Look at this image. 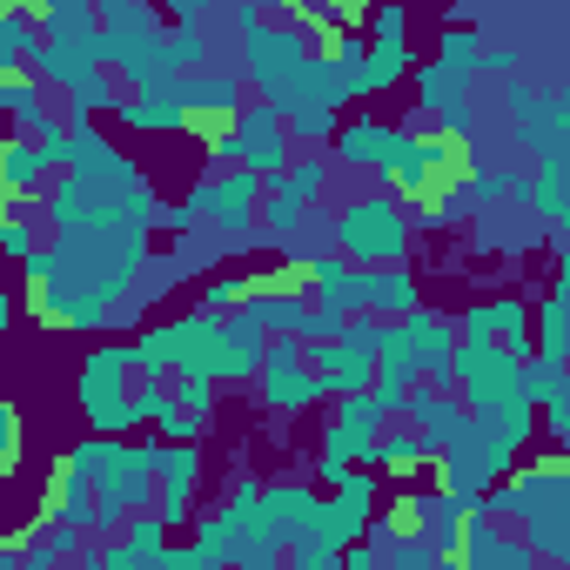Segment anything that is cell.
<instances>
[{"label": "cell", "instance_id": "1", "mask_svg": "<svg viewBox=\"0 0 570 570\" xmlns=\"http://www.w3.org/2000/svg\"><path fill=\"white\" fill-rule=\"evenodd\" d=\"M490 523H510L517 543H530L537 563L570 570V456H543L517 470L490 503H476Z\"/></svg>", "mask_w": 570, "mask_h": 570}, {"label": "cell", "instance_id": "2", "mask_svg": "<svg viewBox=\"0 0 570 570\" xmlns=\"http://www.w3.org/2000/svg\"><path fill=\"white\" fill-rule=\"evenodd\" d=\"M383 181H390V195L403 208H416L423 222H436L450 208V195L470 181V148L456 135H436V128L430 135H403L396 155H390V168H383Z\"/></svg>", "mask_w": 570, "mask_h": 570}, {"label": "cell", "instance_id": "3", "mask_svg": "<svg viewBox=\"0 0 570 570\" xmlns=\"http://www.w3.org/2000/svg\"><path fill=\"white\" fill-rule=\"evenodd\" d=\"M336 255H343L350 268H363V275L403 268V255H410V215H403V202H396V195H363V202H350V208L336 215Z\"/></svg>", "mask_w": 570, "mask_h": 570}, {"label": "cell", "instance_id": "4", "mask_svg": "<svg viewBox=\"0 0 570 570\" xmlns=\"http://www.w3.org/2000/svg\"><path fill=\"white\" fill-rule=\"evenodd\" d=\"M135 396H141V356L135 343L121 350H95L81 363V416L95 423V436H121L135 430Z\"/></svg>", "mask_w": 570, "mask_h": 570}, {"label": "cell", "instance_id": "5", "mask_svg": "<svg viewBox=\"0 0 570 570\" xmlns=\"http://www.w3.org/2000/svg\"><path fill=\"white\" fill-rule=\"evenodd\" d=\"M510 456H517V443L503 436V423L470 416V430L436 456V490H450V497H463V503H483V490L503 483Z\"/></svg>", "mask_w": 570, "mask_h": 570}, {"label": "cell", "instance_id": "6", "mask_svg": "<svg viewBox=\"0 0 570 570\" xmlns=\"http://www.w3.org/2000/svg\"><path fill=\"white\" fill-rule=\"evenodd\" d=\"M215 161L222 168H242V175H255V181H282L296 168V141H289V121H282L275 108H262V101H248L242 108V121H235V135H222L215 141Z\"/></svg>", "mask_w": 570, "mask_h": 570}, {"label": "cell", "instance_id": "7", "mask_svg": "<svg viewBox=\"0 0 570 570\" xmlns=\"http://www.w3.org/2000/svg\"><path fill=\"white\" fill-rule=\"evenodd\" d=\"M376 343H383V323H370V316H356L343 336H330V343H309V370H316V383H323V396H370L376 390Z\"/></svg>", "mask_w": 570, "mask_h": 570}, {"label": "cell", "instance_id": "8", "mask_svg": "<svg viewBox=\"0 0 570 570\" xmlns=\"http://www.w3.org/2000/svg\"><path fill=\"white\" fill-rule=\"evenodd\" d=\"M376 436H383L376 396H343L336 416H330V443H323V483H343L350 463H370L376 456Z\"/></svg>", "mask_w": 570, "mask_h": 570}, {"label": "cell", "instance_id": "9", "mask_svg": "<svg viewBox=\"0 0 570 570\" xmlns=\"http://www.w3.org/2000/svg\"><path fill=\"white\" fill-rule=\"evenodd\" d=\"M316 396H323V383H316V370H309V343L268 336V363H262V376H255V403H268V410H309Z\"/></svg>", "mask_w": 570, "mask_h": 570}, {"label": "cell", "instance_id": "10", "mask_svg": "<svg viewBox=\"0 0 570 570\" xmlns=\"http://www.w3.org/2000/svg\"><path fill=\"white\" fill-rule=\"evenodd\" d=\"M181 101H188V135H202L208 148L222 141V135H235V121H242V81L235 75H181Z\"/></svg>", "mask_w": 570, "mask_h": 570}, {"label": "cell", "instance_id": "11", "mask_svg": "<svg viewBox=\"0 0 570 570\" xmlns=\"http://www.w3.org/2000/svg\"><path fill=\"white\" fill-rule=\"evenodd\" d=\"M68 175H75V181H88V188H101V195H128V188L141 181V175H135V161H128L108 135H95V128H75Z\"/></svg>", "mask_w": 570, "mask_h": 570}, {"label": "cell", "instance_id": "12", "mask_svg": "<svg viewBox=\"0 0 570 570\" xmlns=\"http://www.w3.org/2000/svg\"><path fill=\"white\" fill-rule=\"evenodd\" d=\"M370 503H376V483H370V476H343L336 497L323 503V530H316V537H323L330 550H356V543L370 537Z\"/></svg>", "mask_w": 570, "mask_h": 570}, {"label": "cell", "instance_id": "13", "mask_svg": "<svg viewBox=\"0 0 570 570\" xmlns=\"http://www.w3.org/2000/svg\"><path fill=\"white\" fill-rule=\"evenodd\" d=\"M41 517H61V523H75V530H88V537H95V523H101V483H95V476H81V470L61 456V463H55V476H48Z\"/></svg>", "mask_w": 570, "mask_h": 570}, {"label": "cell", "instance_id": "14", "mask_svg": "<svg viewBox=\"0 0 570 570\" xmlns=\"http://www.w3.org/2000/svg\"><path fill=\"white\" fill-rule=\"evenodd\" d=\"M262 510H268V523H275L282 543H309L323 530V497L309 483H268L262 490Z\"/></svg>", "mask_w": 570, "mask_h": 570}, {"label": "cell", "instance_id": "15", "mask_svg": "<svg viewBox=\"0 0 570 570\" xmlns=\"http://www.w3.org/2000/svg\"><path fill=\"white\" fill-rule=\"evenodd\" d=\"M416 88H423V108L436 115V135H470V75H450L443 61H430L423 75H416Z\"/></svg>", "mask_w": 570, "mask_h": 570}, {"label": "cell", "instance_id": "16", "mask_svg": "<svg viewBox=\"0 0 570 570\" xmlns=\"http://www.w3.org/2000/svg\"><path fill=\"white\" fill-rule=\"evenodd\" d=\"M456 570H537V557H530V543H517V537H503L483 510L470 517V537H463V563Z\"/></svg>", "mask_w": 570, "mask_h": 570}, {"label": "cell", "instance_id": "17", "mask_svg": "<svg viewBox=\"0 0 570 570\" xmlns=\"http://www.w3.org/2000/svg\"><path fill=\"white\" fill-rule=\"evenodd\" d=\"M0 181H8V195H14V202H35V195H48V188L61 181V168L48 161V148H41V141L14 135V141H8V161H0Z\"/></svg>", "mask_w": 570, "mask_h": 570}, {"label": "cell", "instance_id": "18", "mask_svg": "<svg viewBox=\"0 0 570 570\" xmlns=\"http://www.w3.org/2000/svg\"><path fill=\"white\" fill-rule=\"evenodd\" d=\"M0 101H8V115H14V135H41V128H55V88L48 81H35V75H0Z\"/></svg>", "mask_w": 570, "mask_h": 570}, {"label": "cell", "instance_id": "19", "mask_svg": "<svg viewBox=\"0 0 570 570\" xmlns=\"http://www.w3.org/2000/svg\"><path fill=\"white\" fill-rule=\"evenodd\" d=\"M363 316H370V323H403V316H416V282H410V268H376V275H363Z\"/></svg>", "mask_w": 570, "mask_h": 570}, {"label": "cell", "instance_id": "20", "mask_svg": "<svg viewBox=\"0 0 570 570\" xmlns=\"http://www.w3.org/2000/svg\"><path fill=\"white\" fill-rule=\"evenodd\" d=\"M81 537H88V530H75V523H61V517H35V523L21 530V543L35 550L41 570H55V563H88L95 543H81Z\"/></svg>", "mask_w": 570, "mask_h": 570}, {"label": "cell", "instance_id": "21", "mask_svg": "<svg viewBox=\"0 0 570 570\" xmlns=\"http://www.w3.org/2000/svg\"><path fill=\"white\" fill-rule=\"evenodd\" d=\"M121 121L128 128H188V101H181V81H161V88H148V95H135L128 108H121Z\"/></svg>", "mask_w": 570, "mask_h": 570}, {"label": "cell", "instance_id": "22", "mask_svg": "<svg viewBox=\"0 0 570 570\" xmlns=\"http://www.w3.org/2000/svg\"><path fill=\"white\" fill-rule=\"evenodd\" d=\"M396 141H403V128H383V121H350V128H343V141H336V155H343L350 168H390Z\"/></svg>", "mask_w": 570, "mask_h": 570}, {"label": "cell", "instance_id": "23", "mask_svg": "<svg viewBox=\"0 0 570 570\" xmlns=\"http://www.w3.org/2000/svg\"><path fill=\"white\" fill-rule=\"evenodd\" d=\"M376 470H416V463H436V443L403 416V423H383V436H376V456H370Z\"/></svg>", "mask_w": 570, "mask_h": 570}, {"label": "cell", "instance_id": "24", "mask_svg": "<svg viewBox=\"0 0 570 570\" xmlns=\"http://www.w3.org/2000/svg\"><path fill=\"white\" fill-rule=\"evenodd\" d=\"M537 356L557 363V370H570V296H550L537 309Z\"/></svg>", "mask_w": 570, "mask_h": 570}, {"label": "cell", "instance_id": "25", "mask_svg": "<svg viewBox=\"0 0 570 570\" xmlns=\"http://www.w3.org/2000/svg\"><path fill=\"white\" fill-rule=\"evenodd\" d=\"M195 557H202L208 570H235V530H228V517H222V510L195 517Z\"/></svg>", "mask_w": 570, "mask_h": 570}, {"label": "cell", "instance_id": "26", "mask_svg": "<svg viewBox=\"0 0 570 570\" xmlns=\"http://www.w3.org/2000/svg\"><path fill=\"white\" fill-rule=\"evenodd\" d=\"M517 390H523V403H530V410H537V403L550 410V403L563 396V370H557V363H543V356H523V363H517Z\"/></svg>", "mask_w": 570, "mask_h": 570}, {"label": "cell", "instance_id": "27", "mask_svg": "<svg viewBox=\"0 0 570 570\" xmlns=\"http://www.w3.org/2000/svg\"><path fill=\"white\" fill-rule=\"evenodd\" d=\"M268 195H275V202H289V208H309V202L323 195V161H296V168L282 175Z\"/></svg>", "mask_w": 570, "mask_h": 570}, {"label": "cell", "instance_id": "28", "mask_svg": "<svg viewBox=\"0 0 570 570\" xmlns=\"http://www.w3.org/2000/svg\"><path fill=\"white\" fill-rule=\"evenodd\" d=\"M215 396H222V383H215V376H181V383H175V410H181V416H195V423H208V416H215Z\"/></svg>", "mask_w": 570, "mask_h": 570}, {"label": "cell", "instance_id": "29", "mask_svg": "<svg viewBox=\"0 0 570 570\" xmlns=\"http://www.w3.org/2000/svg\"><path fill=\"white\" fill-rule=\"evenodd\" d=\"M282 121H289V141H303V148H323L336 135V108H296V115H282Z\"/></svg>", "mask_w": 570, "mask_h": 570}, {"label": "cell", "instance_id": "30", "mask_svg": "<svg viewBox=\"0 0 570 570\" xmlns=\"http://www.w3.org/2000/svg\"><path fill=\"white\" fill-rule=\"evenodd\" d=\"M443 68H450V75H476V68H483V41H476L470 28H450V35H443Z\"/></svg>", "mask_w": 570, "mask_h": 570}, {"label": "cell", "instance_id": "31", "mask_svg": "<svg viewBox=\"0 0 570 570\" xmlns=\"http://www.w3.org/2000/svg\"><path fill=\"white\" fill-rule=\"evenodd\" d=\"M343 557H350V550H330L323 537H309V543H289L282 570H343Z\"/></svg>", "mask_w": 570, "mask_h": 570}, {"label": "cell", "instance_id": "32", "mask_svg": "<svg viewBox=\"0 0 570 570\" xmlns=\"http://www.w3.org/2000/svg\"><path fill=\"white\" fill-rule=\"evenodd\" d=\"M383 563H390V570H456V563H443V557H436L430 543H396V550H390Z\"/></svg>", "mask_w": 570, "mask_h": 570}, {"label": "cell", "instance_id": "33", "mask_svg": "<svg viewBox=\"0 0 570 570\" xmlns=\"http://www.w3.org/2000/svg\"><path fill=\"white\" fill-rule=\"evenodd\" d=\"M21 463V410L8 403V410H0V470H14Z\"/></svg>", "mask_w": 570, "mask_h": 570}, {"label": "cell", "instance_id": "34", "mask_svg": "<svg viewBox=\"0 0 570 570\" xmlns=\"http://www.w3.org/2000/svg\"><path fill=\"white\" fill-rule=\"evenodd\" d=\"M550 430H557V436H570V370H563V396L550 403Z\"/></svg>", "mask_w": 570, "mask_h": 570}, {"label": "cell", "instance_id": "35", "mask_svg": "<svg viewBox=\"0 0 570 570\" xmlns=\"http://www.w3.org/2000/svg\"><path fill=\"white\" fill-rule=\"evenodd\" d=\"M343 570H390V563H383V557H376V550H370V543H356V550H350V557H343Z\"/></svg>", "mask_w": 570, "mask_h": 570}, {"label": "cell", "instance_id": "36", "mask_svg": "<svg viewBox=\"0 0 570 570\" xmlns=\"http://www.w3.org/2000/svg\"><path fill=\"white\" fill-rule=\"evenodd\" d=\"M550 115H557V128H563V141H570V88H563V95H550Z\"/></svg>", "mask_w": 570, "mask_h": 570}, {"label": "cell", "instance_id": "37", "mask_svg": "<svg viewBox=\"0 0 570 570\" xmlns=\"http://www.w3.org/2000/svg\"><path fill=\"white\" fill-rule=\"evenodd\" d=\"M557 296H570V235H563V255H557Z\"/></svg>", "mask_w": 570, "mask_h": 570}, {"label": "cell", "instance_id": "38", "mask_svg": "<svg viewBox=\"0 0 570 570\" xmlns=\"http://www.w3.org/2000/svg\"><path fill=\"white\" fill-rule=\"evenodd\" d=\"M88 570H95V563H88Z\"/></svg>", "mask_w": 570, "mask_h": 570}]
</instances>
